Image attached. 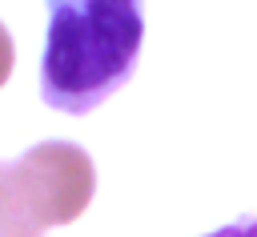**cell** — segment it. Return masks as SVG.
<instances>
[{
	"label": "cell",
	"instance_id": "3957f363",
	"mask_svg": "<svg viewBox=\"0 0 257 237\" xmlns=\"http://www.w3.org/2000/svg\"><path fill=\"white\" fill-rule=\"evenodd\" d=\"M12 60H16V52H12V36H8V28L0 24V84L12 76Z\"/></svg>",
	"mask_w": 257,
	"mask_h": 237
},
{
	"label": "cell",
	"instance_id": "7a4b0ae2",
	"mask_svg": "<svg viewBox=\"0 0 257 237\" xmlns=\"http://www.w3.org/2000/svg\"><path fill=\"white\" fill-rule=\"evenodd\" d=\"M92 193V157L72 141H44L0 169V237H44V229L76 221Z\"/></svg>",
	"mask_w": 257,
	"mask_h": 237
},
{
	"label": "cell",
	"instance_id": "277c9868",
	"mask_svg": "<svg viewBox=\"0 0 257 237\" xmlns=\"http://www.w3.org/2000/svg\"><path fill=\"white\" fill-rule=\"evenodd\" d=\"M205 237H257V217L253 221H237V225H225V229H213Z\"/></svg>",
	"mask_w": 257,
	"mask_h": 237
},
{
	"label": "cell",
	"instance_id": "6da1fadb",
	"mask_svg": "<svg viewBox=\"0 0 257 237\" xmlns=\"http://www.w3.org/2000/svg\"><path fill=\"white\" fill-rule=\"evenodd\" d=\"M48 36L40 96L48 108L84 116L104 104L137 68L145 0H44Z\"/></svg>",
	"mask_w": 257,
	"mask_h": 237
}]
</instances>
